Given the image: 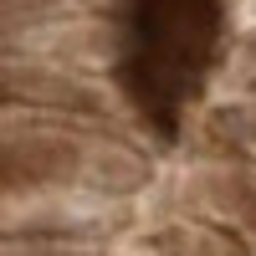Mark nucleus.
Segmentation results:
<instances>
[{
	"label": "nucleus",
	"instance_id": "nucleus-1",
	"mask_svg": "<svg viewBox=\"0 0 256 256\" xmlns=\"http://www.w3.org/2000/svg\"><path fill=\"white\" fill-rule=\"evenodd\" d=\"M216 41V0H134L123 67L144 102H180L205 72Z\"/></svg>",
	"mask_w": 256,
	"mask_h": 256
}]
</instances>
